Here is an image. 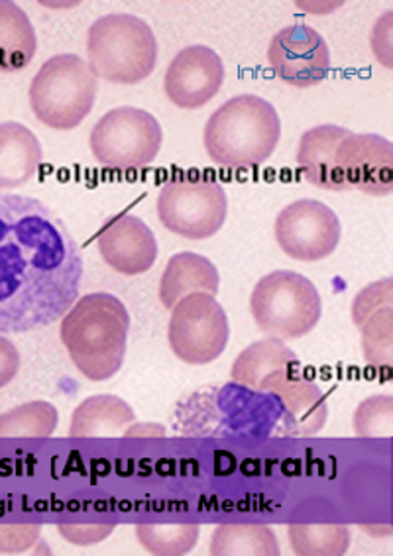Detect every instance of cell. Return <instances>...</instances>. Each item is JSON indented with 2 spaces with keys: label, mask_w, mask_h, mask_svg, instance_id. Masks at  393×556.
I'll return each mask as SVG.
<instances>
[{
  "label": "cell",
  "mask_w": 393,
  "mask_h": 556,
  "mask_svg": "<svg viewBox=\"0 0 393 556\" xmlns=\"http://www.w3.org/2000/svg\"><path fill=\"white\" fill-rule=\"evenodd\" d=\"M84 256L63 218L36 197L0 195V334L43 329L79 299Z\"/></svg>",
  "instance_id": "obj_1"
},
{
  "label": "cell",
  "mask_w": 393,
  "mask_h": 556,
  "mask_svg": "<svg viewBox=\"0 0 393 556\" xmlns=\"http://www.w3.org/2000/svg\"><path fill=\"white\" fill-rule=\"evenodd\" d=\"M174 429L183 437H283V409L278 395L256 392L237 381L199 388L177 403Z\"/></svg>",
  "instance_id": "obj_2"
},
{
  "label": "cell",
  "mask_w": 393,
  "mask_h": 556,
  "mask_svg": "<svg viewBox=\"0 0 393 556\" xmlns=\"http://www.w3.org/2000/svg\"><path fill=\"white\" fill-rule=\"evenodd\" d=\"M130 315L111 293H89L73 303L60 327V339L75 368L87 380L106 381L123 368Z\"/></svg>",
  "instance_id": "obj_3"
},
{
  "label": "cell",
  "mask_w": 393,
  "mask_h": 556,
  "mask_svg": "<svg viewBox=\"0 0 393 556\" xmlns=\"http://www.w3.org/2000/svg\"><path fill=\"white\" fill-rule=\"evenodd\" d=\"M280 114L258 94H239L211 114L203 142L208 157L223 167L268 162L280 144Z\"/></svg>",
  "instance_id": "obj_4"
},
{
  "label": "cell",
  "mask_w": 393,
  "mask_h": 556,
  "mask_svg": "<svg viewBox=\"0 0 393 556\" xmlns=\"http://www.w3.org/2000/svg\"><path fill=\"white\" fill-rule=\"evenodd\" d=\"M87 60L97 79L136 85L154 73L157 40L142 18L113 12L94 21L87 31Z\"/></svg>",
  "instance_id": "obj_5"
},
{
  "label": "cell",
  "mask_w": 393,
  "mask_h": 556,
  "mask_svg": "<svg viewBox=\"0 0 393 556\" xmlns=\"http://www.w3.org/2000/svg\"><path fill=\"white\" fill-rule=\"evenodd\" d=\"M97 91L89 63L75 53H58L31 79L28 99L40 123L53 130H72L93 111Z\"/></svg>",
  "instance_id": "obj_6"
},
{
  "label": "cell",
  "mask_w": 393,
  "mask_h": 556,
  "mask_svg": "<svg viewBox=\"0 0 393 556\" xmlns=\"http://www.w3.org/2000/svg\"><path fill=\"white\" fill-rule=\"evenodd\" d=\"M250 311L264 334L281 340L301 339L321 320V295L305 276L276 269L256 283L250 295Z\"/></svg>",
  "instance_id": "obj_7"
},
{
  "label": "cell",
  "mask_w": 393,
  "mask_h": 556,
  "mask_svg": "<svg viewBox=\"0 0 393 556\" xmlns=\"http://www.w3.org/2000/svg\"><path fill=\"white\" fill-rule=\"evenodd\" d=\"M155 211L162 225L177 237L207 240L225 227L227 191L213 176L199 172L177 174L162 187Z\"/></svg>",
  "instance_id": "obj_8"
},
{
  "label": "cell",
  "mask_w": 393,
  "mask_h": 556,
  "mask_svg": "<svg viewBox=\"0 0 393 556\" xmlns=\"http://www.w3.org/2000/svg\"><path fill=\"white\" fill-rule=\"evenodd\" d=\"M164 144V130L154 114L118 106L94 124L89 138L93 157L113 169H136L154 162Z\"/></svg>",
  "instance_id": "obj_9"
},
{
  "label": "cell",
  "mask_w": 393,
  "mask_h": 556,
  "mask_svg": "<svg viewBox=\"0 0 393 556\" xmlns=\"http://www.w3.org/2000/svg\"><path fill=\"white\" fill-rule=\"evenodd\" d=\"M228 317L217 299L193 293L177 301L172 309L167 340L177 358L191 366H203L227 351Z\"/></svg>",
  "instance_id": "obj_10"
},
{
  "label": "cell",
  "mask_w": 393,
  "mask_h": 556,
  "mask_svg": "<svg viewBox=\"0 0 393 556\" xmlns=\"http://www.w3.org/2000/svg\"><path fill=\"white\" fill-rule=\"evenodd\" d=\"M274 232L290 258L321 262L339 248L342 227L331 206L315 199H300L281 208Z\"/></svg>",
  "instance_id": "obj_11"
},
{
  "label": "cell",
  "mask_w": 393,
  "mask_h": 556,
  "mask_svg": "<svg viewBox=\"0 0 393 556\" xmlns=\"http://www.w3.org/2000/svg\"><path fill=\"white\" fill-rule=\"evenodd\" d=\"M268 62L280 81L300 89L319 85L331 72L329 46L307 24L281 28L269 41Z\"/></svg>",
  "instance_id": "obj_12"
},
{
  "label": "cell",
  "mask_w": 393,
  "mask_h": 556,
  "mask_svg": "<svg viewBox=\"0 0 393 556\" xmlns=\"http://www.w3.org/2000/svg\"><path fill=\"white\" fill-rule=\"evenodd\" d=\"M225 83V63L203 43L189 46L167 65L164 91L183 111H196L217 97Z\"/></svg>",
  "instance_id": "obj_13"
},
{
  "label": "cell",
  "mask_w": 393,
  "mask_h": 556,
  "mask_svg": "<svg viewBox=\"0 0 393 556\" xmlns=\"http://www.w3.org/2000/svg\"><path fill=\"white\" fill-rule=\"evenodd\" d=\"M344 184L372 197L393 193V146L380 135L348 132L337 150Z\"/></svg>",
  "instance_id": "obj_14"
},
{
  "label": "cell",
  "mask_w": 393,
  "mask_h": 556,
  "mask_svg": "<svg viewBox=\"0 0 393 556\" xmlns=\"http://www.w3.org/2000/svg\"><path fill=\"white\" fill-rule=\"evenodd\" d=\"M259 392L278 395L283 409V437H313L325 429L329 419L327 397L315 381L301 374V366L271 374Z\"/></svg>",
  "instance_id": "obj_15"
},
{
  "label": "cell",
  "mask_w": 393,
  "mask_h": 556,
  "mask_svg": "<svg viewBox=\"0 0 393 556\" xmlns=\"http://www.w3.org/2000/svg\"><path fill=\"white\" fill-rule=\"evenodd\" d=\"M352 320L363 334L366 362L390 371L393 361V281L383 278L364 288L352 303Z\"/></svg>",
  "instance_id": "obj_16"
},
{
  "label": "cell",
  "mask_w": 393,
  "mask_h": 556,
  "mask_svg": "<svg viewBox=\"0 0 393 556\" xmlns=\"http://www.w3.org/2000/svg\"><path fill=\"white\" fill-rule=\"evenodd\" d=\"M104 262L123 276H140L157 260V240L152 228L135 215H118L104 225L97 238Z\"/></svg>",
  "instance_id": "obj_17"
},
{
  "label": "cell",
  "mask_w": 393,
  "mask_h": 556,
  "mask_svg": "<svg viewBox=\"0 0 393 556\" xmlns=\"http://www.w3.org/2000/svg\"><path fill=\"white\" fill-rule=\"evenodd\" d=\"M351 130L337 124H321L301 136L297 164L305 181L322 191H348L341 167L337 164V150L342 138Z\"/></svg>",
  "instance_id": "obj_18"
},
{
  "label": "cell",
  "mask_w": 393,
  "mask_h": 556,
  "mask_svg": "<svg viewBox=\"0 0 393 556\" xmlns=\"http://www.w3.org/2000/svg\"><path fill=\"white\" fill-rule=\"evenodd\" d=\"M218 288L220 276L217 266L211 260L193 252H181L169 258L162 274L160 301L166 309L172 311L176 307L177 301L193 293H207L215 298Z\"/></svg>",
  "instance_id": "obj_19"
},
{
  "label": "cell",
  "mask_w": 393,
  "mask_h": 556,
  "mask_svg": "<svg viewBox=\"0 0 393 556\" xmlns=\"http://www.w3.org/2000/svg\"><path fill=\"white\" fill-rule=\"evenodd\" d=\"M40 140L24 124L0 123V189L30 184L42 165Z\"/></svg>",
  "instance_id": "obj_20"
},
{
  "label": "cell",
  "mask_w": 393,
  "mask_h": 556,
  "mask_svg": "<svg viewBox=\"0 0 393 556\" xmlns=\"http://www.w3.org/2000/svg\"><path fill=\"white\" fill-rule=\"evenodd\" d=\"M132 407L116 395H93L75 407L72 415V439H109L125 437L126 429L135 425Z\"/></svg>",
  "instance_id": "obj_21"
},
{
  "label": "cell",
  "mask_w": 393,
  "mask_h": 556,
  "mask_svg": "<svg viewBox=\"0 0 393 556\" xmlns=\"http://www.w3.org/2000/svg\"><path fill=\"white\" fill-rule=\"evenodd\" d=\"M301 366L297 354L281 339L258 340L252 342L249 349L240 352L239 358L232 364L230 378L240 386H246L250 390L259 392L262 383L276 371L288 370Z\"/></svg>",
  "instance_id": "obj_22"
},
{
  "label": "cell",
  "mask_w": 393,
  "mask_h": 556,
  "mask_svg": "<svg viewBox=\"0 0 393 556\" xmlns=\"http://www.w3.org/2000/svg\"><path fill=\"white\" fill-rule=\"evenodd\" d=\"M38 50V38L28 14L16 2L0 0V72H22Z\"/></svg>",
  "instance_id": "obj_23"
},
{
  "label": "cell",
  "mask_w": 393,
  "mask_h": 556,
  "mask_svg": "<svg viewBox=\"0 0 393 556\" xmlns=\"http://www.w3.org/2000/svg\"><path fill=\"white\" fill-rule=\"evenodd\" d=\"M211 555L278 556L280 543L268 526H218L211 536Z\"/></svg>",
  "instance_id": "obj_24"
},
{
  "label": "cell",
  "mask_w": 393,
  "mask_h": 556,
  "mask_svg": "<svg viewBox=\"0 0 393 556\" xmlns=\"http://www.w3.org/2000/svg\"><path fill=\"white\" fill-rule=\"evenodd\" d=\"M60 415L50 402L24 403L0 415V439H46L58 429Z\"/></svg>",
  "instance_id": "obj_25"
},
{
  "label": "cell",
  "mask_w": 393,
  "mask_h": 556,
  "mask_svg": "<svg viewBox=\"0 0 393 556\" xmlns=\"http://www.w3.org/2000/svg\"><path fill=\"white\" fill-rule=\"evenodd\" d=\"M288 535L291 551L301 556H341L351 546L346 526H290Z\"/></svg>",
  "instance_id": "obj_26"
},
{
  "label": "cell",
  "mask_w": 393,
  "mask_h": 556,
  "mask_svg": "<svg viewBox=\"0 0 393 556\" xmlns=\"http://www.w3.org/2000/svg\"><path fill=\"white\" fill-rule=\"evenodd\" d=\"M136 539L150 555L181 556L199 541V526H136Z\"/></svg>",
  "instance_id": "obj_27"
},
{
  "label": "cell",
  "mask_w": 393,
  "mask_h": 556,
  "mask_svg": "<svg viewBox=\"0 0 393 556\" xmlns=\"http://www.w3.org/2000/svg\"><path fill=\"white\" fill-rule=\"evenodd\" d=\"M354 433L360 439H390L393 433V397L373 395L354 412Z\"/></svg>",
  "instance_id": "obj_28"
},
{
  "label": "cell",
  "mask_w": 393,
  "mask_h": 556,
  "mask_svg": "<svg viewBox=\"0 0 393 556\" xmlns=\"http://www.w3.org/2000/svg\"><path fill=\"white\" fill-rule=\"evenodd\" d=\"M40 526L0 527V553H22L40 536Z\"/></svg>",
  "instance_id": "obj_29"
},
{
  "label": "cell",
  "mask_w": 393,
  "mask_h": 556,
  "mask_svg": "<svg viewBox=\"0 0 393 556\" xmlns=\"http://www.w3.org/2000/svg\"><path fill=\"white\" fill-rule=\"evenodd\" d=\"M114 526H58L63 539L73 545L87 546L101 543L106 536L113 535Z\"/></svg>",
  "instance_id": "obj_30"
},
{
  "label": "cell",
  "mask_w": 393,
  "mask_h": 556,
  "mask_svg": "<svg viewBox=\"0 0 393 556\" xmlns=\"http://www.w3.org/2000/svg\"><path fill=\"white\" fill-rule=\"evenodd\" d=\"M372 50L385 67H392V12H385L382 18L376 22L372 30Z\"/></svg>",
  "instance_id": "obj_31"
},
{
  "label": "cell",
  "mask_w": 393,
  "mask_h": 556,
  "mask_svg": "<svg viewBox=\"0 0 393 556\" xmlns=\"http://www.w3.org/2000/svg\"><path fill=\"white\" fill-rule=\"evenodd\" d=\"M21 370V352L12 340L0 334V390L7 388Z\"/></svg>",
  "instance_id": "obj_32"
},
{
  "label": "cell",
  "mask_w": 393,
  "mask_h": 556,
  "mask_svg": "<svg viewBox=\"0 0 393 556\" xmlns=\"http://www.w3.org/2000/svg\"><path fill=\"white\" fill-rule=\"evenodd\" d=\"M125 437H166V429L155 422H135L126 429Z\"/></svg>",
  "instance_id": "obj_33"
}]
</instances>
